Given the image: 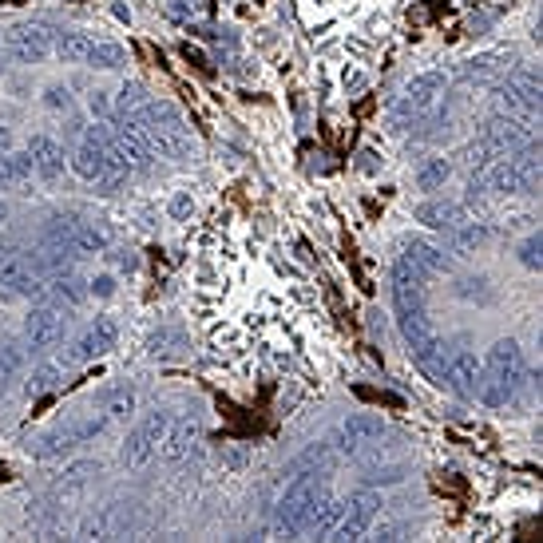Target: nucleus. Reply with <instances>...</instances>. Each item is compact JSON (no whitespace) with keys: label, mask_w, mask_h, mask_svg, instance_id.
Wrapping results in <instances>:
<instances>
[{"label":"nucleus","mask_w":543,"mask_h":543,"mask_svg":"<svg viewBox=\"0 0 543 543\" xmlns=\"http://www.w3.org/2000/svg\"><path fill=\"white\" fill-rule=\"evenodd\" d=\"M524 377H528L524 349H520L512 337H504V341H496V345L488 349V357L480 361V389H476V397H480L484 405H492V409H504L508 401H516Z\"/></svg>","instance_id":"1"},{"label":"nucleus","mask_w":543,"mask_h":543,"mask_svg":"<svg viewBox=\"0 0 543 543\" xmlns=\"http://www.w3.org/2000/svg\"><path fill=\"white\" fill-rule=\"evenodd\" d=\"M329 496L326 480H322V472H298L290 484H286V492H282V500H278V516H274V536H286V540H302V524H306V516L322 504Z\"/></svg>","instance_id":"2"},{"label":"nucleus","mask_w":543,"mask_h":543,"mask_svg":"<svg viewBox=\"0 0 543 543\" xmlns=\"http://www.w3.org/2000/svg\"><path fill=\"white\" fill-rule=\"evenodd\" d=\"M127 123H135L147 135V143H155L159 155H167V159H183L191 151V135H187L183 115L171 104H163V100H147Z\"/></svg>","instance_id":"3"},{"label":"nucleus","mask_w":543,"mask_h":543,"mask_svg":"<svg viewBox=\"0 0 543 543\" xmlns=\"http://www.w3.org/2000/svg\"><path fill=\"white\" fill-rule=\"evenodd\" d=\"M72 171H76L80 179H88V183H108V187L123 175L119 163H115V155H111L108 131H104V127H92V131L80 139V147H76V155H72Z\"/></svg>","instance_id":"4"},{"label":"nucleus","mask_w":543,"mask_h":543,"mask_svg":"<svg viewBox=\"0 0 543 543\" xmlns=\"http://www.w3.org/2000/svg\"><path fill=\"white\" fill-rule=\"evenodd\" d=\"M377 516H381V496H377L373 488H365V492H357V496L345 500V512H341L337 528L329 532V540H341V543L365 540V536L373 532Z\"/></svg>","instance_id":"5"},{"label":"nucleus","mask_w":543,"mask_h":543,"mask_svg":"<svg viewBox=\"0 0 543 543\" xmlns=\"http://www.w3.org/2000/svg\"><path fill=\"white\" fill-rule=\"evenodd\" d=\"M448 88V76L444 72H421L405 84L401 100L393 104V123H409V119H421L425 111L436 104V96Z\"/></svg>","instance_id":"6"},{"label":"nucleus","mask_w":543,"mask_h":543,"mask_svg":"<svg viewBox=\"0 0 543 543\" xmlns=\"http://www.w3.org/2000/svg\"><path fill=\"white\" fill-rule=\"evenodd\" d=\"M52 40L56 32H48L44 24H16L4 32V56L12 64H40L52 56Z\"/></svg>","instance_id":"7"},{"label":"nucleus","mask_w":543,"mask_h":543,"mask_svg":"<svg viewBox=\"0 0 543 543\" xmlns=\"http://www.w3.org/2000/svg\"><path fill=\"white\" fill-rule=\"evenodd\" d=\"M64 329H68L64 310L40 302V306L24 318V345H28L32 353H48V349H56V345L64 341Z\"/></svg>","instance_id":"8"},{"label":"nucleus","mask_w":543,"mask_h":543,"mask_svg":"<svg viewBox=\"0 0 543 543\" xmlns=\"http://www.w3.org/2000/svg\"><path fill=\"white\" fill-rule=\"evenodd\" d=\"M104 131H108V147L123 175L151 167V143H147V135L135 123H127V127H104Z\"/></svg>","instance_id":"9"},{"label":"nucleus","mask_w":543,"mask_h":543,"mask_svg":"<svg viewBox=\"0 0 543 543\" xmlns=\"http://www.w3.org/2000/svg\"><path fill=\"white\" fill-rule=\"evenodd\" d=\"M425 294H429V274L401 254L397 266H393V302H397V314L425 310Z\"/></svg>","instance_id":"10"},{"label":"nucleus","mask_w":543,"mask_h":543,"mask_svg":"<svg viewBox=\"0 0 543 543\" xmlns=\"http://www.w3.org/2000/svg\"><path fill=\"white\" fill-rule=\"evenodd\" d=\"M381 436H385V421H381L377 413H353V417H345V421L337 425L333 444H337L345 456H361V452H369Z\"/></svg>","instance_id":"11"},{"label":"nucleus","mask_w":543,"mask_h":543,"mask_svg":"<svg viewBox=\"0 0 543 543\" xmlns=\"http://www.w3.org/2000/svg\"><path fill=\"white\" fill-rule=\"evenodd\" d=\"M480 139H484L500 159H504V155L524 151L528 143H536V139H532V127H528L524 119H516V115H492V119L484 123Z\"/></svg>","instance_id":"12"},{"label":"nucleus","mask_w":543,"mask_h":543,"mask_svg":"<svg viewBox=\"0 0 543 543\" xmlns=\"http://www.w3.org/2000/svg\"><path fill=\"white\" fill-rule=\"evenodd\" d=\"M111 421L100 413V417H88V421H72V425H60V429H52L48 436H40V444H36V456H60V452H72L76 444H84V440H92V436H100L108 429Z\"/></svg>","instance_id":"13"},{"label":"nucleus","mask_w":543,"mask_h":543,"mask_svg":"<svg viewBox=\"0 0 543 543\" xmlns=\"http://www.w3.org/2000/svg\"><path fill=\"white\" fill-rule=\"evenodd\" d=\"M40 282L44 278L32 266V250H24V246H0V286H12L16 294L32 298Z\"/></svg>","instance_id":"14"},{"label":"nucleus","mask_w":543,"mask_h":543,"mask_svg":"<svg viewBox=\"0 0 543 543\" xmlns=\"http://www.w3.org/2000/svg\"><path fill=\"white\" fill-rule=\"evenodd\" d=\"M131 520H135V512H131V504H108V508H96L84 524H80V540H119V536H127L131 532Z\"/></svg>","instance_id":"15"},{"label":"nucleus","mask_w":543,"mask_h":543,"mask_svg":"<svg viewBox=\"0 0 543 543\" xmlns=\"http://www.w3.org/2000/svg\"><path fill=\"white\" fill-rule=\"evenodd\" d=\"M440 385H448V389L460 393V397H476V389H480V357H476L472 349H452V353L444 357V377H440Z\"/></svg>","instance_id":"16"},{"label":"nucleus","mask_w":543,"mask_h":543,"mask_svg":"<svg viewBox=\"0 0 543 543\" xmlns=\"http://www.w3.org/2000/svg\"><path fill=\"white\" fill-rule=\"evenodd\" d=\"M115 337H119V326L111 318H96L92 326L84 329L72 345V361H92V357H104L108 349H115Z\"/></svg>","instance_id":"17"},{"label":"nucleus","mask_w":543,"mask_h":543,"mask_svg":"<svg viewBox=\"0 0 543 543\" xmlns=\"http://www.w3.org/2000/svg\"><path fill=\"white\" fill-rule=\"evenodd\" d=\"M195 440H199V421H195L191 413H183V417L175 413V417H171V429H167L163 444H159V452H163V460L179 464V460H187V456H191Z\"/></svg>","instance_id":"18"},{"label":"nucleus","mask_w":543,"mask_h":543,"mask_svg":"<svg viewBox=\"0 0 543 543\" xmlns=\"http://www.w3.org/2000/svg\"><path fill=\"white\" fill-rule=\"evenodd\" d=\"M28 155H32V163H36V175H40V179L56 183V179L64 175V147H60L52 135H36V139L28 143Z\"/></svg>","instance_id":"19"},{"label":"nucleus","mask_w":543,"mask_h":543,"mask_svg":"<svg viewBox=\"0 0 543 543\" xmlns=\"http://www.w3.org/2000/svg\"><path fill=\"white\" fill-rule=\"evenodd\" d=\"M341 512H345V500H333L326 496L310 516H306V524H302V536H318V540H329V532L337 528V520H341Z\"/></svg>","instance_id":"20"},{"label":"nucleus","mask_w":543,"mask_h":543,"mask_svg":"<svg viewBox=\"0 0 543 543\" xmlns=\"http://www.w3.org/2000/svg\"><path fill=\"white\" fill-rule=\"evenodd\" d=\"M92 48H96V40L84 36V32H56V40H52V52H56L64 64H88V60H92Z\"/></svg>","instance_id":"21"},{"label":"nucleus","mask_w":543,"mask_h":543,"mask_svg":"<svg viewBox=\"0 0 543 543\" xmlns=\"http://www.w3.org/2000/svg\"><path fill=\"white\" fill-rule=\"evenodd\" d=\"M24 361H28L24 345H20V341H12V337H0V393H8V389L20 381Z\"/></svg>","instance_id":"22"},{"label":"nucleus","mask_w":543,"mask_h":543,"mask_svg":"<svg viewBox=\"0 0 543 543\" xmlns=\"http://www.w3.org/2000/svg\"><path fill=\"white\" fill-rule=\"evenodd\" d=\"M108 250V230L96 222H72V254L88 258V254H104Z\"/></svg>","instance_id":"23"},{"label":"nucleus","mask_w":543,"mask_h":543,"mask_svg":"<svg viewBox=\"0 0 543 543\" xmlns=\"http://www.w3.org/2000/svg\"><path fill=\"white\" fill-rule=\"evenodd\" d=\"M36 175V163L28 151H4L0 155V187H20Z\"/></svg>","instance_id":"24"},{"label":"nucleus","mask_w":543,"mask_h":543,"mask_svg":"<svg viewBox=\"0 0 543 543\" xmlns=\"http://www.w3.org/2000/svg\"><path fill=\"white\" fill-rule=\"evenodd\" d=\"M417 222H429L436 230H452L456 222H464V207H460V203H448V199L421 203V207H417Z\"/></svg>","instance_id":"25"},{"label":"nucleus","mask_w":543,"mask_h":543,"mask_svg":"<svg viewBox=\"0 0 543 543\" xmlns=\"http://www.w3.org/2000/svg\"><path fill=\"white\" fill-rule=\"evenodd\" d=\"M504 84L512 88V96H516V104H520V111H524V115H536V111H540L543 88H540V80H536L532 72H516V76H508Z\"/></svg>","instance_id":"26"},{"label":"nucleus","mask_w":543,"mask_h":543,"mask_svg":"<svg viewBox=\"0 0 543 543\" xmlns=\"http://www.w3.org/2000/svg\"><path fill=\"white\" fill-rule=\"evenodd\" d=\"M488 238H492V230H488L484 222H456V226L448 230V242H452L456 254H472V250H480Z\"/></svg>","instance_id":"27"},{"label":"nucleus","mask_w":543,"mask_h":543,"mask_svg":"<svg viewBox=\"0 0 543 543\" xmlns=\"http://www.w3.org/2000/svg\"><path fill=\"white\" fill-rule=\"evenodd\" d=\"M405 258H409L413 266H421V270H425L429 278H433V274H444V270H448V262H444V254L436 250L433 242H421V238H413V242L405 246Z\"/></svg>","instance_id":"28"},{"label":"nucleus","mask_w":543,"mask_h":543,"mask_svg":"<svg viewBox=\"0 0 543 543\" xmlns=\"http://www.w3.org/2000/svg\"><path fill=\"white\" fill-rule=\"evenodd\" d=\"M155 452H159V448L147 440V433H143L139 425H135V429L127 433V440H123V464H127V468H143Z\"/></svg>","instance_id":"29"},{"label":"nucleus","mask_w":543,"mask_h":543,"mask_svg":"<svg viewBox=\"0 0 543 543\" xmlns=\"http://www.w3.org/2000/svg\"><path fill=\"white\" fill-rule=\"evenodd\" d=\"M448 175H452V163H448V159H425V163L417 167V191H440V187L448 183Z\"/></svg>","instance_id":"30"},{"label":"nucleus","mask_w":543,"mask_h":543,"mask_svg":"<svg viewBox=\"0 0 543 543\" xmlns=\"http://www.w3.org/2000/svg\"><path fill=\"white\" fill-rule=\"evenodd\" d=\"M329 464H333V452H329V444H314V448H306L286 472L290 476H298V472H326Z\"/></svg>","instance_id":"31"},{"label":"nucleus","mask_w":543,"mask_h":543,"mask_svg":"<svg viewBox=\"0 0 543 543\" xmlns=\"http://www.w3.org/2000/svg\"><path fill=\"white\" fill-rule=\"evenodd\" d=\"M100 413H104L108 421H123L127 413H135V389H127V385L111 389L108 397H104V405H100Z\"/></svg>","instance_id":"32"},{"label":"nucleus","mask_w":543,"mask_h":543,"mask_svg":"<svg viewBox=\"0 0 543 543\" xmlns=\"http://www.w3.org/2000/svg\"><path fill=\"white\" fill-rule=\"evenodd\" d=\"M60 377H64V369L60 365H40L32 377H28V397H44V393H52L56 385H60Z\"/></svg>","instance_id":"33"},{"label":"nucleus","mask_w":543,"mask_h":543,"mask_svg":"<svg viewBox=\"0 0 543 543\" xmlns=\"http://www.w3.org/2000/svg\"><path fill=\"white\" fill-rule=\"evenodd\" d=\"M171 417H175L171 409H151V413H147V417L139 421V429L147 433V440H151L155 448L163 444V436H167V429H171Z\"/></svg>","instance_id":"34"},{"label":"nucleus","mask_w":543,"mask_h":543,"mask_svg":"<svg viewBox=\"0 0 543 543\" xmlns=\"http://www.w3.org/2000/svg\"><path fill=\"white\" fill-rule=\"evenodd\" d=\"M92 68H123L127 64V52L119 48V44H104V40H96V48H92V60H88Z\"/></svg>","instance_id":"35"},{"label":"nucleus","mask_w":543,"mask_h":543,"mask_svg":"<svg viewBox=\"0 0 543 543\" xmlns=\"http://www.w3.org/2000/svg\"><path fill=\"white\" fill-rule=\"evenodd\" d=\"M100 468L92 464V460H80V464H72L68 472H64V480H60V492H76V488H84L92 476H96Z\"/></svg>","instance_id":"36"},{"label":"nucleus","mask_w":543,"mask_h":543,"mask_svg":"<svg viewBox=\"0 0 543 543\" xmlns=\"http://www.w3.org/2000/svg\"><path fill=\"white\" fill-rule=\"evenodd\" d=\"M147 104V96H143V84H123V92H119V100H115V108L123 111L127 119L135 115V111Z\"/></svg>","instance_id":"37"},{"label":"nucleus","mask_w":543,"mask_h":543,"mask_svg":"<svg viewBox=\"0 0 543 543\" xmlns=\"http://www.w3.org/2000/svg\"><path fill=\"white\" fill-rule=\"evenodd\" d=\"M520 262H524L528 270H540V262H543V238L540 234L524 238V246H520Z\"/></svg>","instance_id":"38"},{"label":"nucleus","mask_w":543,"mask_h":543,"mask_svg":"<svg viewBox=\"0 0 543 543\" xmlns=\"http://www.w3.org/2000/svg\"><path fill=\"white\" fill-rule=\"evenodd\" d=\"M44 104L52 111H68V104H72V96H68V88H60V84H52L48 92H44Z\"/></svg>","instance_id":"39"},{"label":"nucleus","mask_w":543,"mask_h":543,"mask_svg":"<svg viewBox=\"0 0 543 543\" xmlns=\"http://www.w3.org/2000/svg\"><path fill=\"white\" fill-rule=\"evenodd\" d=\"M88 294H96V298H111V294H115V278H111V274L92 278V282H88Z\"/></svg>","instance_id":"40"},{"label":"nucleus","mask_w":543,"mask_h":543,"mask_svg":"<svg viewBox=\"0 0 543 543\" xmlns=\"http://www.w3.org/2000/svg\"><path fill=\"white\" fill-rule=\"evenodd\" d=\"M191 211H195L191 195H175V199H171V215L175 218H191Z\"/></svg>","instance_id":"41"},{"label":"nucleus","mask_w":543,"mask_h":543,"mask_svg":"<svg viewBox=\"0 0 543 543\" xmlns=\"http://www.w3.org/2000/svg\"><path fill=\"white\" fill-rule=\"evenodd\" d=\"M361 171H377V151H361Z\"/></svg>","instance_id":"42"},{"label":"nucleus","mask_w":543,"mask_h":543,"mask_svg":"<svg viewBox=\"0 0 543 543\" xmlns=\"http://www.w3.org/2000/svg\"><path fill=\"white\" fill-rule=\"evenodd\" d=\"M377 536H381V540H397V536H405V528H397V524H389V528H381Z\"/></svg>","instance_id":"43"},{"label":"nucleus","mask_w":543,"mask_h":543,"mask_svg":"<svg viewBox=\"0 0 543 543\" xmlns=\"http://www.w3.org/2000/svg\"><path fill=\"white\" fill-rule=\"evenodd\" d=\"M242 460H246V452H242V448H230V452H226V464H234V468H238Z\"/></svg>","instance_id":"44"},{"label":"nucleus","mask_w":543,"mask_h":543,"mask_svg":"<svg viewBox=\"0 0 543 543\" xmlns=\"http://www.w3.org/2000/svg\"><path fill=\"white\" fill-rule=\"evenodd\" d=\"M4 151H12V131H8V127H0V155H4Z\"/></svg>","instance_id":"45"},{"label":"nucleus","mask_w":543,"mask_h":543,"mask_svg":"<svg viewBox=\"0 0 543 543\" xmlns=\"http://www.w3.org/2000/svg\"><path fill=\"white\" fill-rule=\"evenodd\" d=\"M4 218H8V207H4V203H0V226H4Z\"/></svg>","instance_id":"46"}]
</instances>
